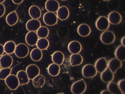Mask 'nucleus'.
I'll return each instance as SVG.
<instances>
[{
	"instance_id": "obj_1",
	"label": "nucleus",
	"mask_w": 125,
	"mask_h": 94,
	"mask_svg": "<svg viewBox=\"0 0 125 94\" xmlns=\"http://www.w3.org/2000/svg\"><path fill=\"white\" fill-rule=\"evenodd\" d=\"M86 83L83 79L75 82L72 84L71 91L74 94H83L86 90Z\"/></svg>"
},
{
	"instance_id": "obj_2",
	"label": "nucleus",
	"mask_w": 125,
	"mask_h": 94,
	"mask_svg": "<svg viewBox=\"0 0 125 94\" xmlns=\"http://www.w3.org/2000/svg\"><path fill=\"white\" fill-rule=\"evenodd\" d=\"M29 48L27 45L21 43L16 45L14 54L19 59H24L29 54Z\"/></svg>"
},
{
	"instance_id": "obj_3",
	"label": "nucleus",
	"mask_w": 125,
	"mask_h": 94,
	"mask_svg": "<svg viewBox=\"0 0 125 94\" xmlns=\"http://www.w3.org/2000/svg\"><path fill=\"white\" fill-rule=\"evenodd\" d=\"M116 39V36L115 33L111 31L106 30L104 31L101 35L100 40L103 44L104 45H111L115 42Z\"/></svg>"
},
{
	"instance_id": "obj_4",
	"label": "nucleus",
	"mask_w": 125,
	"mask_h": 94,
	"mask_svg": "<svg viewBox=\"0 0 125 94\" xmlns=\"http://www.w3.org/2000/svg\"><path fill=\"white\" fill-rule=\"evenodd\" d=\"M5 83L8 88L11 90H16L20 86L18 78L17 76L14 74H10L5 79Z\"/></svg>"
},
{
	"instance_id": "obj_5",
	"label": "nucleus",
	"mask_w": 125,
	"mask_h": 94,
	"mask_svg": "<svg viewBox=\"0 0 125 94\" xmlns=\"http://www.w3.org/2000/svg\"><path fill=\"white\" fill-rule=\"evenodd\" d=\"M97 73L95 67L92 64H86L83 67L82 75L84 78H93L96 75Z\"/></svg>"
},
{
	"instance_id": "obj_6",
	"label": "nucleus",
	"mask_w": 125,
	"mask_h": 94,
	"mask_svg": "<svg viewBox=\"0 0 125 94\" xmlns=\"http://www.w3.org/2000/svg\"><path fill=\"white\" fill-rule=\"evenodd\" d=\"M43 22L48 26H54L58 23V17L56 14L53 12H46L43 15Z\"/></svg>"
},
{
	"instance_id": "obj_7",
	"label": "nucleus",
	"mask_w": 125,
	"mask_h": 94,
	"mask_svg": "<svg viewBox=\"0 0 125 94\" xmlns=\"http://www.w3.org/2000/svg\"><path fill=\"white\" fill-rule=\"evenodd\" d=\"M109 23L108 18L106 16H101L97 19L96 22V27L99 31H104L108 30L109 28Z\"/></svg>"
},
{
	"instance_id": "obj_8",
	"label": "nucleus",
	"mask_w": 125,
	"mask_h": 94,
	"mask_svg": "<svg viewBox=\"0 0 125 94\" xmlns=\"http://www.w3.org/2000/svg\"><path fill=\"white\" fill-rule=\"evenodd\" d=\"M26 72L27 73L30 80H33L34 77H36L38 75L40 74V69L38 65L35 64L29 65L26 69Z\"/></svg>"
},
{
	"instance_id": "obj_9",
	"label": "nucleus",
	"mask_w": 125,
	"mask_h": 94,
	"mask_svg": "<svg viewBox=\"0 0 125 94\" xmlns=\"http://www.w3.org/2000/svg\"><path fill=\"white\" fill-rule=\"evenodd\" d=\"M38 39L39 38L36 31H29L26 35L25 41L28 45L33 47L36 45Z\"/></svg>"
},
{
	"instance_id": "obj_10",
	"label": "nucleus",
	"mask_w": 125,
	"mask_h": 94,
	"mask_svg": "<svg viewBox=\"0 0 125 94\" xmlns=\"http://www.w3.org/2000/svg\"><path fill=\"white\" fill-rule=\"evenodd\" d=\"M107 18L109 23L113 25H117L121 23L122 21V16L121 14L117 12H112L109 13Z\"/></svg>"
},
{
	"instance_id": "obj_11",
	"label": "nucleus",
	"mask_w": 125,
	"mask_h": 94,
	"mask_svg": "<svg viewBox=\"0 0 125 94\" xmlns=\"http://www.w3.org/2000/svg\"><path fill=\"white\" fill-rule=\"evenodd\" d=\"M121 67L122 61L117 59L116 58L111 59L108 62V68L114 73H115Z\"/></svg>"
},
{
	"instance_id": "obj_12",
	"label": "nucleus",
	"mask_w": 125,
	"mask_h": 94,
	"mask_svg": "<svg viewBox=\"0 0 125 94\" xmlns=\"http://www.w3.org/2000/svg\"><path fill=\"white\" fill-rule=\"evenodd\" d=\"M94 67H95L97 72H103L104 70H105L108 68V61L104 57L100 58L96 61Z\"/></svg>"
},
{
	"instance_id": "obj_13",
	"label": "nucleus",
	"mask_w": 125,
	"mask_h": 94,
	"mask_svg": "<svg viewBox=\"0 0 125 94\" xmlns=\"http://www.w3.org/2000/svg\"><path fill=\"white\" fill-rule=\"evenodd\" d=\"M56 16L59 20L61 21H64L68 18L70 16V11L66 6H60L58 10H57Z\"/></svg>"
},
{
	"instance_id": "obj_14",
	"label": "nucleus",
	"mask_w": 125,
	"mask_h": 94,
	"mask_svg": "<svg viewBox=\"0 0 125 94\" xmlns=\"http://www.w3.org/2000/svg\"><path fill=\"white\" fill-rule=\"evenodd\" d=\"M13 59L11 55L4 54L0 57V65L1 68H9L13 65Z\"/></svg>"
},
{
	"instance_id": "obj_15",
	"label": "nucleus",
	"mask_w": 125,
	"mask_h": 94,
	"mask_svg": "<svg viewBox=\"0 0 125 94\" xmlns=\"http://www.w3.org/2000/svg\"><path fill=\"white\" fill-rule=\"evenodd\" d=\"M68 49L71 54L80 53L82 50V45L79 41H72L68 45Z\"/></svg>"
},
{
	"instance_id": "obj_16",
	"label": "nucleus",
	"mask_w": 125,
	"mask_h": 94,
	"mask_svg": "<svg viewBox=\"0 0 125 94\" xmlns=\"http://www.w3.org/2000/svg\"><path fill=\"white\" fill-rule=\"evenodd\" d=\"M41 26L40 20L32 19L28 20L26 23V28L29 31H36Z\"/></svg>"
},
{
	"instance_id": "obj_17",
	"label": "nucleus",
	"mask_w": 125,
	"mask_h": 94,
	"mask_svg": "<svg viewBox=\"0 0 125 94\" xmlns=\"http://www.w3.org/2000/svg\"><path fill=\"white\" fill-rule=\"evenodd\" d=\"M100 78L104 83H108L114 80L115 75H114V73H113L108 68H107L105 70H104L103 72L101 73Z\"/></svg>"
},
{
	"instance_id": "obj_18",
	"label": "nucleus",
	"mask_w": 125,
	"mask_h": 94,
	"mask_svg": "<svg viewBox=\"0 0 125 94\" xmlns=\"http://www.w3.org/2000/svg\"><path fill=\"white\" fill-rule=\"evenodd\" d=\"M78 35L82 37H86L91 33V28L88 24L85 23H82L78 26L77 28Z\"/></svg>"
},
{
	"instance_id": "obj_19",
	"label": "nucleus",
	"mask_w": 125,
	"mask_h": 94,
	"mask_svg": "<svg viewBox=\"0 0 125 94\" xmlns=\"http://www.w3.org/2000/svg\"><path fill=\"white\" fill-rule=\"evenodd\" d=\"M60 8V3L57 0H47L45 3V8L49 12L55 13Z\"/></svg>"
},
{
	"instance_id": "obj_20",
	"label": "nucleus",
	"mask_w": 125,
	"mask_h": 94,
	"mask_svg": "<svg viewBox=\"0 0 125 94\" xmlns=\"http://www.w3.org/2000/svg\"><path fill=\"white\" fill-rule=\"evenodd\" d=\"M29 15L32 19L39 20L41 17V10L36 5H32L29 8Z\"/></svg>"
},
{
	"instance_id": "obj_21",
	"label": "nucleus",
	"mask_w": 125,
	"mask_h": 94,
	"mask_svg": "<svg viewBox=\"0 0 125 94\" xmlns=\"http://www.w3.org/2000/svg\"><path fill=\"white\" fill-rule=\"evenodd\" d=\"M83 62L82 55L79 53L72 54L70 57V63L72 67L81 65Z\"/></svg>"
},
{
	"instance_id": "obj_22",
	"label": "nucleus",
	"mask_w": 125,
	"mask_h": 94,
	"mask_svg": "<svg viewBox=\"0 0 125 94\" xmlns=\"http://www.w3.org/2000/svg\"><path fill=\"white\" fill-rule=\"evenodd\" d=\"M18 16L16 11L12 12L9 13L6 17V22L9 26L15 25L18 22Z\"/></svg>"
},
{
	"instance_id": "obj_23",
	"label": "nucleus",
	"mask_w": 125,
	"mask_h": 94,
	"mask_svg": "<svg viewBox=\"0 0 125 94\" xmlns=\"http://www.w3.org/2000/svg\"><path fill=\"white\" fill-rule=\"evenodd\" d=\"M16 76L18 78L20 85H24L28 84L30 82V78H29L25 70L18 71L17 72Z\"/></svg>"
},
{
	"instance_id": "obj_24",
	"label": "nucleus",
	"mask_w": 125,
	"mask_h": 94,
	"mask_svg": "<svg viewBox=\"0 0 125 94\" xmlns=\"http://www.w3.org/2000/svg\"><path fill=\"white\" fill-rule=\"evenodd\" d=\"M51 59L53 63L58 65H61L64 62V55L61 51H56L53 53Z\"/></svg>"
},
{
	"instance_id": "obj_25",
	"label": "nucleus",
	"mask_w": 125,
	"mask_h": 94,
	"mask_svg": "<svg viewBox=\"0 0 125 94\" xmlns=\"http://www.w3.org/2000/svg\"><path fill=\"white\" fill-rule=\"evenodd\" d=\"M30 57L31 60L34 61H39L43 58V52L42 50L38 48H33L30 53Z\"/></svg>"
},
{
	"instance_id": "obj_26",
	"label": "nucleus",
	"mask_w": 125,
	"mask_h": 94,
	"mask_svg": "<svg viewBox=\"0 0 125 94\" xmlns=\"http://www.w3.org/2000/svg\"><path fill=\"white\" fill-rule=\"evenodd\" d=\"M33 85L36 88H41L45 83V77L43 75H38L33 80Z\"/></svg>"
},
{
	"instance_id": "obj_27",
	"label": "nucleus",
	"mask_w": 125,
	"mask_h": 94,
	"mask_svg": "<svg viewBox=\"0 0 125 94\" xmlns=\"http://www.w3.org/2000/svg\"><path fill=\"white\" fill-rule=\"evenodd\" d=\"M60 72V67L58 65L53 63L48 67V73L52 77H56Z\"/></svg>"
},
{
	"instance_id": "obj_28",
	"label": "nucleus",
	"mask_w": 125,
	"mask_h": 94,
	"mask_svg": "<svg viewBox=\"0 0 125 94\" xmlns=\"http://www.w3.org/2000/svg\"><path fill=\"white\" fill-rule=\"evenodd\" d=\"M116 58L121 61H125V47L123 45H119L116 48L115 52Z\"/></svg>"
},
{
	"instance_id": "obj_29",
	"label": "nucleus",
	"mask_w": 125,
	"mask_h": 94,
	"mask_svg": "<svg viewBox=\"0 0 125 94\" xmlns=\"http://www.w3.org/2000/svg\"><path fill=\"white\" fill-rule=\"evenodd\" d=\"M3 47H4V52L6 54L11 55L14 52L16 44L13 41H8L5 43Z\"/></svg>"
},
{
	"instance_id": "obj_30",
	"label": "nucleus",
	"mask_w": 125,
	"mask_h": 94,
	"mask_svg": "<svg viewBox=\"0 0 125 94\" xmlns=\"http://www.w3.org/2000/svg\"><path fill=\"white\" fill-rule=\"evenodd\" d=\"M36 45L37 46L38 48L40 49L41 50H46L49 47L50 42L46 38H40Z\"/></svg>"
},
{
	"instance_id": "obj_31",
	"label": "nucleus",
	"mask_w": 125,
	"mask_h": 94,
	"mask_svg": "<svg viewBox=\"0 0 125 94\" xmlns=\"http://www.w3.org/2000/svg\"><path fill=\"white\" fill-rule=\"evenodd\" d=\"M107 88L111 94H122L121 90H119V87H118V83L113 82V81L108 83Z\"/></svg>"
},
{
	"instance_id": "obj_32",
	"label": "nucleus",
	"mask_w": 125,
	"mask_h": 94,
	"mask_svg": "<svg viewBox=\"0 0 125 94\" xmlns=\"http://www.w3.org/2000/svg\"><path fill=\"white\" fill-rule=\"evenodd\" d=\"M49 29L44 26H41L38 30L36 31V34H37L38 38H47L49 35Z\"/></svg>"
},
{
	"instance_id": "obj_33",
	"label": "nucleus",
	"mask_w": 125,
	"mask_h": 94,
	"mask_svg": "<svg viewBox=\"0 0 125 94\" xmlns=\"http://www.w3.org/2000/svg\"><path fill=\"white\" fill-rule=\"evenodd\" d=\"M12 71L11 68H2L0 70V80H4L8 76L11 74Z\"/></svg>"
},
{
	"instance_id": "obj_34",
	"label": "nucleus",
	"mask_w": 125,
	"mask_h": 94,
	"mask_svg": "<svg viewBox=\"0 0 125 94\" xmlns=\"http://www.w3.org/2000/svg\"><path fill=\"white\" fill-rule=\"evenodd\" d=\"M118 86L119 87V90H121L122 94H125V80L123 79V80H120L118 82Z\"/></svg>"
},
{
	"instance_id": "obj_35",
	"label": "nucleus",
	"mask_w": 125,
	"mask_h": 94,
	"mask_svg": "<svg viewBox=\"0 0 125 94\" xmlns=\"http://www.w3.org/2000/svg\"><path fill=\"white\" fill-rule=\"evenodd\" d=\"M6 12V8L3 3H0V18L3 17Z\"/></svg>"
},
{
	"instance_id": "obj_36",
	"label": "nucleus",
	"mask_w": 125,
	"mask_h": 94,
	"mask_svg": "<svg viewBox=\"0 0 125 94\" xmlns=\"http://www.w3.org/2000/svg\"><path fill=\"white\" fill-rule=\"evenodd\" d=\"M4 53V47H3V45L0 44V57L1 55H3Z\"/></svg>"
},
{
	"instance_id": "obj_37",
	"label": "nucleus",
	"mask_w": 125,
	"mask_h": 94,
	"mask_svg": "<svg viewBox=\"0 0 125 94\" xmlns=\"http://www.w3.org/2000/svg\"><path fill=\"white\" fill-rule=\"evenodd\" d=\"M23 1L24 0H12V2L15 4H20L23 3Z\"/></svg>"
},
{
	"instance_id": "obj_38",
	"label": "nucleus",
	"mask_w": 125,
	"mask_h": 94,
	"mask_svg": "<svg viewBox=\"0 0 125 94\" xmlns=\"http://www.w3.org/2000/svg\"><path fill=\"white\" fill-rule=\"evenodd\" d=\"M101 94H111L108 90H104L101 92Z\"/></svg>"
},
{
	"instance_id": "obj_39",
	"label": "nucleus",
	"mask_w": 125,
	"mask_h": 94,
	"mask_svg": "<svg viewBox=\"0 0 125 94\" xmlns=\"http://www.w3.org/2000/svg\"><path fill=\"white\" fill-rule=\"evenodd\" d=\"M121 45H125V36H123V37L121 38Z\"/></svg>"
},
{
	"instance_id": "obj_40",
	"label": "nucleus",
	"mask_w": 125,
	"mask_h": 94,
	"mask_svg": "<svg viewBox=\"0 0 125 94\" xmlns=\"http://www.w3.org/2000/svg\"><path fill=\"white\" fill-rule=\"evenodd\" d=\"M6 0H0V3H3Z\"/></svg>"
},
{
	"instance_id": "obj_41",
	"label": "nucleus",
	"mask_w": 125,
	"mask_h": 94,
	"mask_svg": "<svg viewBox=\"0 0 125 94\" xmlns=\"http://www.w3.org/2000/svg\"><path fill=\"white\" fill-rule=\"evenodd\" d=\"M103 1H109L110 0H103Z\"/></svg>"
},
{
	"instance_id": "obj_42",
	"label": "nucleus",
	"mask_w": 125,
	"mask_h": 94,
	"mask_svg": "<svg viewBox=\"0 0 125 94\" xmlns=\"http://www.w3.org/2000/svg\"><path fill=\"white\" fill-rule=\"evenodd\" d=\"M2 68H1V65H0V70H1V69Z\"/></svg>"
},
{
	"instance_id": "obj_43",
	"label": "nucleus",
	"mask_w": 125,
	"mask_h": 94,
	"mask_svg": "<svg viewBox=\"0 0 125 94\" xmlns=\"http://www.w3.org/2000/svg\"><path fill=\"white\" fill-rule=\"evenodd\" d=\"M61 1H66V0H61Z\"/></svg>"
}]
</instances>
